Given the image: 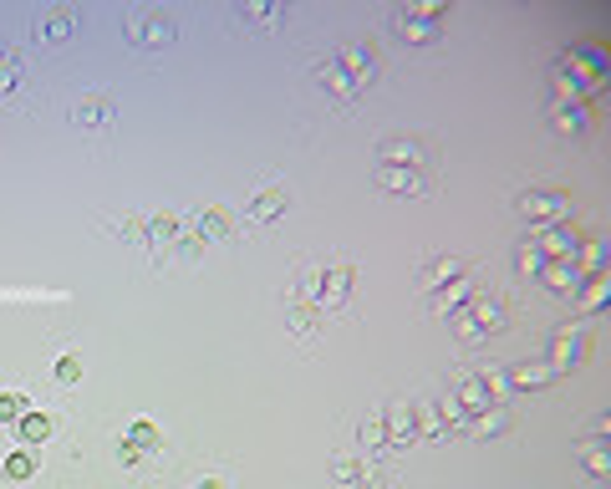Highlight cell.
<instances>
[{"mask_svg":"<svg viewBox=\"0 0 611 489\" xmlns=\"http://www.w3.org/2000/svg\"><path fill=\"white\" fill-rule=\"evenodd\" d=\"M316 321H321V306H311V301H296V306H291V327H296L301 336H311Z\"/></svg>","mask_w":611,"mask_h":489,"instance_id":"19","label":"cell"},{"mask_svg":"<svg viewBox=\"0 0 611 489\" xmlns=\"http://www.w3.org/2000/svg\"><path fill=\"white\" fill-rule=\"evenodd\" d=\"M230 230V214L224 209H204L199 214V240H214V235H224Z\"/></svg>","mask_w":611,"mask_h":489,"instance_id":"21","label":"cell"},{"mask_svg":"<svg viewBox=\"0 0 611 489\" xmlns=\"http://www.w3.org/2000/svg\"><path fill=\"white\" fill-rule=\"evenodd\" d=\"M316 72H321V82H327L336 97H357V92H367V87L377 82L382 62H377L372 47H362V41H342V47L331 51Z\"/></svg>","mask_w":611,"mask_h":489,"instance_id":"1","label":"cell"},{"mask_svg":"<svg viewBox=\"0 0 611 489\" xmlns=\"http://www.w3.org/2000/svg\"><path fill=\"white\" fill-rule=\"evenodd\" d=\"M555 133H586V108H555Z\"/></svg>","mask_w":611,"mask_h":489,"instance_id":"22","label":"cell"},{"mask_svg":"<svg viewBox=\"0 0 611 489\" xmlns=\"http://www.w3.org/2000/svg\"><path fill=\"white\" fill-rule=\"evenodd\" d=\"M72 26H77V11H72V5H57V11H47V16L36 21V36H41V41H62Z\"/></svg>","mask_w":611,"mask_h":489,"instance_id":"15","label":"cell"},{"mask_svg":"<svg viewBox=\"0 0 611 489\" xmlns=\"http://www.w3.org/2000/svg\"><path fill=\"white\" fill-rule=\"evenodd\" d=\"M194 489H224V479H214V474H209V479H199Z\"/></svg>","mask_w":611,"mask_h":489,"instance_id":"27","label":"cell"},{"mask_svg":"<svg viewBox=\"0 0 611 489\" xmlns=\"http://www.w3.org/2000/svg\"><path fill=\"white\" fill-rule=\"evenodd\" d=\"M555 378H561V372L550 367V357H535V362H515V367H510V382H515V388H550Z\"/></svg>","mask_w":611,"mask_h":489,"instance_id":"13","label":"cell"},{"mask_svg":"<svg viewBox=\"0 0 611 489\" xmlns=\"http://www.w3.org/2000/svg\"><path fill=\"white\" fill-rule=\"evenodd\" d=\"M464 270H469V266H464L458 255H433V260L418 270V285H423V291H443V285L464 281Z\"/></svg>","mask_w":611,"mask_h":489,"instance_id":"6","label":"cell"},{"mask_svg":"<svg viewBox=\"0 0 611 489\" xmlns=\"http://www.w3.org/2000/svg\"><path fill=\"white\" fill-rule=\"evenodd\" d=\"M331 474H336V485L342 489H377V474L367 469V464H362V458H336V464H331Z\"/></svg>","mask_w":611,"mask_h":489,"instance_id":"14","label":"cell"},{"mask_svg":"<svg viewBox=\"0 0 611 489\" xmlns=\"http://www.w3.org/2000/svg\"><path fill=\"white\" fill-rule=\"evenodd\" d=\"M565 209H571V194H565V189H530V194H519V214H530L535 224H540V220H561Z\"/></svg>","mask_w":611,"mask_h":489,"instance_id":"5","label":"cell"},{"mask_svg":"<svg viewBox=\"0 0 611 489\" xmlns=\"http://www.w3.org/2000/svg\"><path fill=\"white\" fill-rule=\"evenodd\" d=\"M285 205H291V189H285V184H270V189H260V194L250 199V205H245V214L266 224V220H281Z\"/></svg>","mask_w":611,"mask_h":489,"instance_id":"10","label":"cell"},{"mask_svg":"<svg viewBox=\"0 0 611 489\" xmlns=\"http://www.w3.org/2000/svg\"><path fill=\"white\" fill-rule=\"evenodd\" d=\"M377 163H397V169H423L428 163V148L423 143H413V138H388L382 148H377Z\"/></svg>","mask_w":611,"mask_h":489,"instance_id":"9","label":"cell"},{"mask_svg":"<svg viewBox=\"0 0 611 489\" xmlns=\"http://www.w3.org/2000/svg\"><path fill=\"white\" fill-rule=\"evenodd\" d=\"M57 378H62V382H77V378H82V357H72V352H66L62 362H57Z\"/></svg>","mask_w":611,"mask_h":489,"instance_id":"26","label":"cell"},{"mask_svg":"<svg viewBox=\"0 0 611 489\" xmlns=\"http://www.w3.org/2000/svg\"><path fill=\"white\" fill-rule=\"evenodd\" d=\"M47 433H51L47 413H21V439H26V443H41Z\"/></svg>","mask_w":611,"mask_h":489,"instance_id":"20","label":"cell"},{"mask_svg":"<svg viewBox=\"0 0 611 489\" xmlns=\"http://www.w3.org/2000/svg\"><path fill=\"white\" fill-rule=\"evenodd\" d=\"M580 464H586V469H591L596 479H601V474L611 469V464H607V454H601V443H580Z\"/></svg>","mask_w":611,"mask_h":489,"instance_id":"23","label":"cell"},{"mask_svg":"<svg viewBox=\"0 0 611 489\" xmlns=\"http://www.w3.org/2000/svg\"><path fill=\"white\" fill-rule=\"evenodd\" d=\"M586 347H591V342H586V332H580V327L561 332V336H555V347H550V367H555V372H571V367L586 357Z\"/></svg>","mask_w":611,"mask_h":489,"instance_id":"7","label":"cell"},{"mask_svg":"<svg viewBox=\"0 0 611 489\" xmlns=\"http://www.w3.org/2000/svg\"><path fill=\"white\" fill-rule=\"evenodd\" d=\"M377 184L392 194H423V174L418 169H397V163H377Z\"/></svg>","mask_w":611,"mask_h":489,"instance_id":"12","label":"cell"},{"mask_svg":"<svg viewBox=\"0 0 611 489\" xmlns=\"http://www.w3.org/2000/svg\"><path fill=\"white\" fill-rule=\"evenodd\" d=\"M0 62H5V47H0Z\"/></svg>","mask_w":611,"mask_h":489,"instance_id":"28","label":"cell"},{"mask_svg":"<svg viewBox=\"0 0 611 489\" xmlns=\"http://www.w3.org/2000/svg\"><path fill=\"white\" fill-rule=\"evenodd\" d=\"M112 118H118V102H112L108 92H92V97H82L77 108H72V123H82V127H108Z\"/></svg>","mask_w":611,"mask_h":489,"instance_id":"8","label":"cell"},{"mask_svg":"<svg viewBox=\"0 0 611 489\" xmlns=\"http://www.w3.org/2000/svg\"><path fill=\"white\" fill-rule=\"evenodd\" d=\"M469 296H474V281L464 275V281H454V291H439V296H433V311L449 316V311H458V306H464Z\"/></svg>","mask_w":611,"mask_h":489,"instance_id":"17","label":"cell"},{"mask_svg":"<svg viewBox=\"0 0 611 489\" xmlns=\"http://www.w3.org/2000/svg\"><path fill=\"white\" fill-rule=\"evenodd\" d=\"M235 16L250 26H270V21H285V5H235Z\"/></svg>","mask_w":611,"mask_h":489,"instance_id":"18","label":"cell"},{"mask_svg":"<svg viewBox=\"0 0 611 489\" xmlns=\"http://www.w3.org/2000/svg\"><path fill=\"white\" fill-rule=\"evenodd\" d=\"M26 413V397L21 393H0V424H11V418H21Z\"/></svg>","mask_w":611,"mask_h":489,"instance_id":"24","label":"cell"},{"mask_svg":"<svg viewBox=\"0 0 611 489\" xmlns=\"http://www.w3.org/2000/svg\"><path fill=\"white\" fill-rule=\"evenodd\" d=\"M123 31L133 47H169L173 41V16H163L158 5H133L123 16Z\"/></svg>","mask_w":611,"mask_h":489,"instance_id":"2","label":"cell"},{"mask_svg":"<svg viewBox=\"0 0 611 489\" xmlns=\"http://www.w3.org/2000/svg\"><path fill=\"white\" fill-rule=\"evenodd\" d=\"M158 428L153 424H133V433H127V439H118V458H123V464H138L143 454H153L158 449Z\"/></svg>","mask_w":611,"mask_h":489,"instance_id":"11","label":"cell"},{"mask_svg":"<svg viewBox=\"0 0 611 489\" xmlns=\"http://www.w3.org/2000/svg\"><path fill=\"white\" fill-rule=\"evenodd\" d=\"M510 424H515V418H510V408H504V403H489L484 413H474V418H469V428L479 433V439H484V433H504Z\"/></svg>","mask_w":611,"mask_h":489,"instance_id":"16","label":"cell"},{"mask_svg":"<svg viewBox=\"0 0 611 489\" xmlns=\"http://www.w3.org/2000/svg\"><path fill=\"white\" fill-rule=\"evenodd\" d=\"M504 301H484V306H474L469 316H464V327H458V336L464 342H484V336H494V332H504Z\"/></svg>","mask_w":611,"mask_h":489,"instance_id":"4","label":"cell"},{"mask_svg":"<svg viewBox=\"0 0 611 489\" xmlns=\"http://www.w3.org/2000/svg\"><path fill=\"white\" fill-rule=\"evenodd\" d=\"M449 5H407V11H397V31L407 36V41H439V21Z\"/></svg>","mask_w":611,"mask_h":489,"instance_id":"3","label":"cell"},{"mask_svg":"<svg viewBox=\"0 0 611 489\" xmlns=\"http://www.w3.org/2000/svg\"><path fill=\"white\" fill-rule=\"evenodd\" d=\"M31 469H36L31 454H11V458H5V474H11V479H26Z\"/></svg>","mask_w":611,"mask_h":489,"instance_id":"25","label":"cell"}]
</instances>
